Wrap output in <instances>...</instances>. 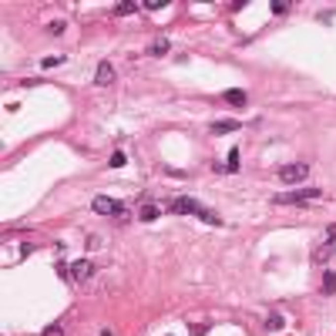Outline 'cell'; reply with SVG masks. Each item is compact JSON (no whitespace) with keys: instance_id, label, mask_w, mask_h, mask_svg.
I'll use <instances>...</instances> for the list:
<instances>
[{"instance_id":"15","label":"cell","mask_w":336,"mask_h":336,"mask_svg":"<svg viewBox=\"0 0 336 336\" xmlns=\"http://www.w3.org/2000/svg\"><path fill=\"white\" fill-rule=\"evenodd\" d=\"M61 61H64V57H44V61H40V67H57Z\"/></svg>"},{"instance_id":"2","label":"cell","mask_w":336,"mask_h":336,"mask_svg":"<svg viewBox=\"0 0 336 336\" xmlns=\"http://www.w3.org/2000/svg\"><path fill=\"white\" fill-rule=\"evenodd\" d=\"M276 175H279L282 185H299V182L309 175V165H302V162H293V165H282Z\"/></svg>"},{"instance_id":"4","label":"cell","mask_w":336,"mask_h":336,"mask_svg":"<svg viewBox=\"0 0 336 336\" xmlns=\"http://www.w3.org/2000/svg\"><path fill=\"white\" fill-rule=\"evenodd\" d=\"M91 272H94V262L91 259H77L74 266H71V279H77V282H84Z\"/></svg>"},{"instance_id":"1","label":"cell","mask_w":336,"mask_h":336,"mask_svg":"<svg viewBox=\"0 0 336 336\" xmlns=\"http://www.w3.org/2000/svg\"><path fill=\"white\" fill-rule=\"evenodd\" d=\"M313 199H319V188H299V192H286V195H276L272 202L276 205H309Z\"/></svg>"},{"instance_id":"9","label":"cell","mask_w":336,"mask_h":336,"mask_svg":"<svg viewBox=\"0 0 336 336\" xmlns=\"http://www.w3.org/2000/svg\"><path fill=\"white\" fill-rule=\"evenodd\" d=\"M239 125H242V121H232V118H229V121H215V125H212V134H225V131H239Z\"/></svg>"},{"instance_id":"7","label":"cell","mask_w":336,"mask_h":336,"mask_svg":"<svg viewBox=\"0 0 336 336\" xmlns=\"http://www.w3.org/2000/svg\"><path fill=\"white\" fill-rule=\"evenodd\" d=\"M111 81H114V64L101 61V64H98V71H94V84H111Z\"/></svg>"},{"instance_id":"19","label":"cell","mask_w":336,"mask_h":336,"mask_svg":"<svg viewBox=\"0 0 336 336\" xmlns=\"http://www.w3.org/2000/svg\"><path fill=\"white\" fill-rule=\"evenodd\" d=\"M286 10H289V3H279V0H276V3H272V14H279V17H282V14H286Z\"/></svg>"},{"instance_id":"8","label":"cell","mask_w":336,"mask_h":336,"mask_svg":"<svg viewBox=\"0 0 336 336\" xmlns=\"http://www.w3.org/2000/svg\"><path fill=\"white\" fill-rule=\"evenodd\" d=\"M225 101H229V104H235V108H245V101H249V98H245V91L232 88V91H225Z\"/></svg>"},{"instance_id":"20","label":"cell","mask_w":336,"mask_h":336,"mask_svg":"<svg viewBox=\"0 0 336 336\" xmlns=\"http://www.w3.org/2000/svg\"><path fill=\"white\" fill-rule=\"evenodd\" d=\"M47 31H51V34H64V20H54V24H51Z\"/></svg>"},{"instance_id":"10","label":"cell","mask_w":336,"mask_h":336,"mask_svg":"<svg viewBox=\"0 0 336 336\" xmlns=\"http://www.w3.org/2000/svg\"><path fill=\"white\" fill-rule=\"evenodd\" d=\"M168 47H171V40H168V37H158V40L148 47V54H151V57H162V54H168Z\"/></svg>"},{"instance_id":"11","label":"cell","mask_w":336,"mask_h":336,"mask_svg":"<svg viewBox=\"0 0 336 336\" xmlns=\"http://www.w3.org/2000/svg\"><path fill=\"white\" fill-rule=\"evenodd\" d=\"M333 289H336V272H326V276H323V286H319V293H323V296H330Z\"/></svg>"},{"instance_id":"21","label":"cell","mask_w":336,"mask_h":336,"mask_svg":"<svg viewBox=\"0 0 336 336\" xmlns=\"http://www.w3.org/2000/svg\"><path fill=\"white\" fill-rule=\"evenodd\" d=\"M101 336H114V333H111V330H104V333H101Z\"/></svg>"},{"instance_id":"5","label":"cell","mask_w":336,"mask_h":336,"mask_svg":"<svg viewBox=\"0 0 336 336\" xmlns=\"http://www.w3.org/2000/svg\"><path fill=\"white\" fill-rule=\"evenodd\" d=\"M91 208L98 212V215H114V212H118V202L108 199V195H98V199L91 202Z\"/></svg>"},{"instance_id":"12","label":"cell","mask_w":336,"mask_h":336,"mask_svg":"<svg viewBox=\"0 0 336 336\" xmlns=\"http://www.w3.org/2000/svg\"><path fill=\"white\" fill-rule=\"evenodd\" d=\"M266 330H269V333L282 330V316H279V313H269V316H266Z\"/></svg>"},{"instance_id":"18","label":"cell","mask_w":336,"mask_h":336,"mask_svg":"<svg viewBox=\"0 0 336 336\" xmlns=\"http://www.w3.org/2000/svg\"><path fill=\"white\" fill-rule=\"evenodd\" d=\"M235 168H239V151H232V155H229V171H235Z\"/></svg>"},{"instance_id":"17","label":"cell","mask_w":336,"mask_h":336,"mask_svg":"<svg viewBox=\"0 0 336 336\" xmlns=\"http://www.w3.org/2000/svg\"><path fill=\"white\" fill-rule=\"evenodd\" d=\"M131 10H138V3H118V14H131Z\"/></svg>"},{"instance_id":"14","label":"cell","mask_w":336,"mask_h":336,"mask_svg":"<svg viewBox=\"0 0 336 336\" xmlns=\"http://www.w3.org/2000/svg\"><path fill=\"white\" fill-rule=\"evenodd\" d=\"M125 162H128V158H125V151H114V155H111V168L125 165Z\"/></svg>"},{"instance_id":"16","label":"cell","mask_w":336,"mask_h":336,"mask_svg":"<svg viewBox=\"0 0 336 336\" xmlns=\"http://www.w3.org/2000/svg\"><path fill=\"white\" fill-rule=\"evenodd\" d=\"M40 336H64V330H61V326H57V323H54V326H47V330H44V333H40Z\"/></svg>"},{"instance_id":"3","label":"cell","mask_w":336,"mask_h":336,"mask_svg":"<svg viewBox=\"0 0 336 336\" xmlns=\"http://www.w3.org/2000/svg\"><path fill=\"white\" fill-rule=\"evenodd\" d=\"M171 212H182V215H202L205 208L199 205L195 199H175V202H171Z\"/></svg>"},{"instance_id":"13","label":"cell","mask_w":336,"mask_h":336,"mask_svg":"<svg viewBox=\"0 0 336 336\" xmlns=\"http://www.w3.org/2000/svg\"><path fill=\"white\" fill-rule=\"evenodd\" d=\"M141 219H145V222L158 219V208H155V205H145V208H141Z\"/></svg>"},{"instance_id":"6","label":"cell","mask_w":336,"mask_h":336,"mask_svg":"<svg viewBox=\"0 0 336 336\" xmlns=\"http://www.w3.org/2000/svg\"><path fill=\"white\" fill-rule=\"evenodd\" d=\"M333 252H336V235H333V232H326V242L316 249V256H313V259H316V262H330Z\"/></svg>"}]
</instances>
